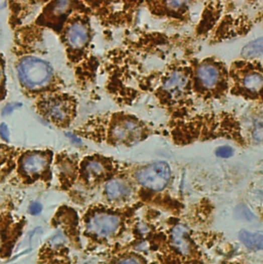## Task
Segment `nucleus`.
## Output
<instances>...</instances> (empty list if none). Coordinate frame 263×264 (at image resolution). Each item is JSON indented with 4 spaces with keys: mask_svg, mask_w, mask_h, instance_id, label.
Instances as JSON below:
<instances>
[{
    "mask_svg": "<svg viewBox=\"0 0 263 264\" xmlns=\"http://www.w3.org/2000/svg\"><path fill=\"white\" fill-rule=\"evenodd\" d=\"M0 137H2V139L6 143L10 142V131H9V128H8L7 124L0 125Z\"/></svg>",
    "mask_w": 263,
    "mask_h": 264,
    "instance_id": "nucleus-24",
    "label": "nucleus"
},
{
    "mask_svg": "<svg viewBox=\"0 0 263 264\" xmlns=\"http://www.w3.org/2000/svg\"><path fill=\"white\" fill-rule=\"evenodd\" d=\"M93 17L106 28L132 27L143 2H84Z\"/></svg>",
    "mask_w": 263,
    "mask_h": 264,
    "instance_id": "nucleus-9",
    "label": "nucleus"
},
{
    "mask_svg": "<svg viewBox=\"0 0 263 264\" xmlns=\"http://www.w3.org/2000/svg\"><path fill=\"white\" fill-rule=\"evenodd\" d=\"M141 206V203L126 207L91 205L81 217L83 236L100 244L114 241L134 223L135 213Z\"/></svg>",
    "mask_w": 263,
    "mask_h": 264,
    "instance_id": "nucleus-4",
    "label": "nucleus"
},
{
    "mask_svg": "<svg viewBox=\"0 0 263 264\" xmlns=\"http://www.w3.org/2000/svg\"><path fill=\"white\" fill-rule=\"evenodd\" d=\"M124 161L100 153L80 157L75 184L69 196L75 203L86 202L90 197L102 190L103 186L123 170Z\"/></svg>",
    "mask_w": 263,
    "mask_h": 264,
    "instance_id": "nucleus-5",
    "label": "nucleus"
},
{
    "mask_svg": "<svg viewBox=\"0 0 263 264\" xmlns=\"http://www.w3.org/2000/svg\"><path fill=\"white\" fill-rule=\"evenodd\" d=\"M220 264H244L241 260H224L221 261Z\"/></svg>",
    "mask_w": 263,
    "mask_h": 264,
    "instance_id": "nucleus-25",
    "label": "nucleus"
},
{
    "mask_svg": "<svg viewBox=\"0 0 263 264\" xmlns=\"http://www.w3.org/2000/svg\"><path fill=\"white\" fill-rule=\"evenodd\" d=\"M33 108L47 124L67 130L74 124L78 114V100L66 91L47 94L33 101Z\"/></svg>",
    "mask_w": 263,
    "mask_h": 264,
    "instance_id": "nucleus-8",
    "label": "nucleus"
},
{
    "mask_svg": "<svg viewBox=\"0 0 263 264\" xmlns=\"http://www.w3.org/2000/svg\"><path fill=\"white\" fill-rule=\"evenodd\" d=\"M240 241L248 248L254 251H263V234L241 230L238 233Z\"/></svg>",
    "mask_w": 263,
    "mask_h": 264,
    "instance_id": "nucleus-16",
    "label": "nucleus"
},
{
    "mask_svg": "<svg viewBox=\"0 0 263 264\" xmlns=\"http://www.w3.org/2000/svg\"><path fill=\"white\" fill-rule=\"evenodd\" d=\"M80 156L77 153L63 150L55 154L54 175H56L61 190L69 194L72 190L78 171Z\"/></svg>",
    "mask_w": 263,
    "mask_h": 264,
    "instance_id": "nucleus-12",
    "label": "nucleus"
},
{
    "mask_svg": "<svg viewBox=\"0 0 263 264\" xmlns=\"http://www.w3.org/2000/svg\"><path fill=\"white\" fill-rule=\"evenodd\" d=\"M83 6L84 2H46L31 23L42 30H52L59 36L69 17Z\"/></svg>",
    "mask_w": 263,
    "mask_h": 264,
    "instance_id": "nucleus-10",
    "label": "nucleus"
},
{
    "mask_svg": "<svg viewBox=\"0 0 263 264\" xmlns=\"http://www.w3.org/2000/svg\"><path fill=\"white\" fill-rule=\"evenodd\" d=\"M92 17V12L84 3L82 8L69 17L58 36L64 47L66 60L82 87H87L94 82L99 69V61L93 54Z\"/></svg>",
    "mask_w": 263,
    "mask_h": 264,
    "instance_id": "nucleus-3",
    "label": "nucleus"
},
{
    "mask_svg": "<svg viewBox=\"0 0 263 264\" xmlns=\"http://www.w3.org/2000/svg\"><path fill=\"white\" fill-rule=\"evenodd\" d=\"M8 98V77H7V59L0 53V103Z\"/></svg>",
    "mask_w": 263,
    "mask_h": 264,
    "instance_id": "nucleus-18",
    "label": "nucleus"
},
{
    "mask_svg": "<svg viewBox=\"0 0 263 264\" xmlns=\"http://www.w3.org/2000/svg\"><path fill=\"white\" fill-rule=\"evenodd\" d=\"M253 138L257 142H263V123L259 122L256 123L253 131Z\"/></svg>",
    "mask_w": 263,
    "mask_h": 264,
    "instance_id": "nucleus-22",
    "label": "nucleus"
},
{
    "mask_svg": "<svg viewBox=\"0 0 263 264\" xmlns=\"http://www.w3.org/2000/svg\"><path fill=\"white\" fill-rule=\"evenodd\" d=\"M200 82L206 89H213L216 86L220 80L219 69L212 64H204L199 67L197 72Z\"/></svg>",
    "mask_w": 263,
    "mask_h": 264,
    "instance_id": "nucleus-15",
    "label": "nucleus"
},
{
    "mask_svg": "<svg viewBox=\"0 0 263 264\" xmlns=\"http://www.w3.org/2000/svg\"><path fill=\"white\" fill-rule=\"evenodd\" d=\"M73 135L96 144L130 148L146 140L151 129L135 114L119 110L92 115L73 130Z\"/></svg>",
    "mask_w": 263,
    "mask_h": 264,
    "instance_id": "nucleus-2",
    "label": "nucleus"
},
{
    "mask_svg": "<svg viewBox=\"0 0 263 264\" xmlns=\"http://www.w3.org/2000/svg\"><path fill=\"white\" fill-rule=\"evenodd\" d=\"M55 154L50 148H18L9 183L18 187L42 184L49 188L54 177Z\"/></svg>",
    "mask_w": 263,
    "mask_h": 264,
    "instance_id": "nucleus-6",
    "label": "nucleus"
},
{
    "mask_svg": "<svg viewBox=\"0 0 263 264\" xmlns=\"http://www.w3.org/2000/svg\"><path fill=\"white\" fill-rule=\"evenodd\" d=\"M112 264H148L144 256H142L141 254H127L122 257H119L115 262Z\"/></svg>",
    "mask_w": 263,
    "mask_h": 264,
    "instance_id": "nucleus-20",
    "label": "nucleus"
},
{
    "mask_svg": "<svg viewBox=\"0 0 263 264\" xmlns=\"http://www.w3.org/2000/svg\"><path fill=\"white\" fill-rule=\"evenodd\" d=\"M263 54V37L257 38L248 44H246L242 50V56L247 59L256 58Z\"/></svg>",
    "mask_w": 263,
    "mask_h": 264,
    "instance_id": "nucleus-17",
    "label": "nucleus"
},
{
    "mask_svg": "<svg viewBox=\"0 0 263 264\" xmlns=\"http://www.w3.org/2000/svg\"><path fill=\"white\" fill-rule=\"evenodd\" d=\"M14 31L15 68L23 95L34 101L41 96L65 91L63 78L41 53L44 30L29 23Z\"/></svg>",
    "mask_w": 263,
    "mask_h": 264,
    "instance_id": "nucleus-1",
    "label": "nucleus"
},
{
    "mask_svg": "<svg viewBox=\"0 0 263 264\" xmlns=\"http://www.w3.org/2000/svg\"><path fill=\"white\" fill-rule=\"evenodd\" d=\"M188 82V76L182 70L174 69L161 77L156 95L159 98L166 97L171 101H177L184 95Z\"/></svg>",
    "mask_w": 263,
    "mask_h": 264,
    "instance_id": "nucleus-14",
    "label": "nucleus"
},
{
    "mask_svg": "<svg viewBox=\"0 0 263 264\" xmlns=\"http://www.w3.org/2000/svg\"><path fill=\"white\" fill-rule=\"evenodd\" d=\"M42 212V205L38 202H33L28 207V213L32 216H37Z\"/></svg>",
    "mask_w": 263,
    "mask_h": 264,
    "instance_id": "nucleus-23",
    "label": "nucleus"
},
{
    "mask_svg": "<svg viewBox=\"0 0 263 264\" xmlns=\"http://www.w3.org/2000/svg\"><path fill=\"white\" fill-rule=\"evenodd\" d=\"M127 171L135 183L137 198L143 202H150L162 194L172 179L170 164L162 160L140 164L127 162Z\"/></svg>",
    "mask_w": 263,
    "mask_h": 264,
    "instance_id": "nucleus-7",
    "label": "nucleus"
},
{
    "mask_svg": "<svg viewBox=\"0 0 263 264\" xmlns=\"http://www.w3.org/2000/svg\"><path fill=\"white\" fill-rule=\"evenodd\" d=\"M216 155L220 158H229L233 155V149L230 146H220L216 150Z\"/></svg>",
    "mask_w": 263,
    "mask_h": 264,
    "instance_id": "nucleus-21",
    "label": "nucleus"
},
{
    "mask_svg": "<svg viewBox=\"0 0 263 264\" xmlns=\"http://www.w3.org/2000/svg\"><path fill=\"white\" fill-rule=\"evenodd\" d=\"M25 225V219L19 218L14 214L12 207L0 205V250L4 249L9 242L17 238Z\"/></svg>",
    "mask_w": 263,
    "mask_h": 264,
    "instance_id": "nucleus-13",
    "label": "nucleus"
},
{
    "mask_svg": "<svg viewBox=\"0 0 263 264\" xmlns=\"http://www.w3.org/2000/svg\"><path fill=\"white\" fill-rule=\"evenodd\" d=\"M101 191L103 204L107 206L126 207L132 205L137 199V190L133 179L127 171V162H125L123 170L109 180Z\"/></svg>",
    "mask_w": 263,
    "mask_h": 264,
    "instance_id": "nucleus-11",
    "label": "nucleus"
},
{
    "mask_svg": "<svg viewBox=\"0 0 263 264\" xmlns=\"http://www.w3.org/2000/svg\"><path fill=\"white\" fill-rule=\"evenodd\" d=\"M244 86L251 92H258L263 87V76L259 73H250L243 79Z\"/></svg>",
    "mask_w": 263,
    "mask_h": 264,
    "instance_id": "nucleus-19",
    "label": "nucleus"
}]
</instances>
